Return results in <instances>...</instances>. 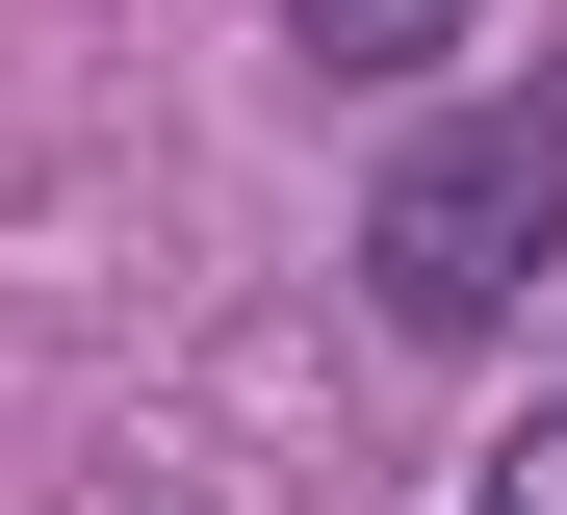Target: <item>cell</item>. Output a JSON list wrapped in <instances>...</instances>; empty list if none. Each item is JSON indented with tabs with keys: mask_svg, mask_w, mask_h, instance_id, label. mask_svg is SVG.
I'll return each mask as SVG.
<instances>
[{
	"mask_svg": "<svg viewBox=\"0 0 567 515\" xmlns=\"http://www.w3.org/2000/svg\"><path fill=\"white\" fill-rule=\"evenodd\" d=\"M491 515H567V412H516V439H491Z\"/></svg>",
	"mask_w": 567,
	"mask_h": 515,
	"instance_id": "obj_3",
	"label": "cell"
},
{
	"mask_svg": "<svg viewBox=\"0 0 567 515\" xmlns=\"http://www.w3.org/2000/svg\"><path fill=\"white\" fill-rule=\"evenodd\" d=\"M284 27H310L336 78H413V52H464V27H491V0H284Z\"/></svg>",
	"mask_w": 567,
	"mask_h": 515,
	"instance_id": "obj_2",
	"label": "cell"
},
{
	"mask_svg": "<svg viewBox=\"0 0 567 515\" xmlns=\"http://www.w3.org/2000/svg\"><path fill=\"white\" fill-rule=\"evenodd\" d=\"M542 258H567V103L413 130V155H388V206H361V284H388V336H491Z\"/></svg>",
	"mask_w": 567,
	"mask_h": 515,
	"instance_id": "obj_1",
	"label": "cell"
}]
</instances>
